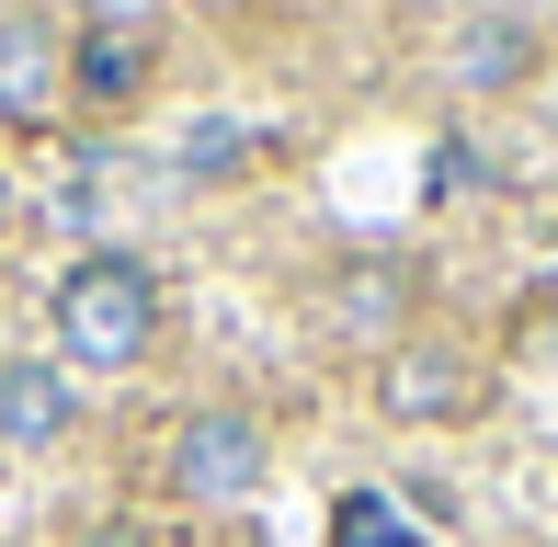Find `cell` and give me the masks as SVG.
<instances>
[{
    "instance_id": "9",
    "label": "cell",
    "mask_w": 558,
    "mask_h": 547,
    "mask_svg": "<svg viewBox=\"0 0 558 547\" xmlns=\"http://www.w3.org/2000/svg\"><path fill=\"white\" fill-rule=\"evenodd\" d=\"M331 547H411V525H399V502H388V490H342Z\"/></svg>"
},
{
    "instance_id": "8",
    "label": "cell",
    "mask_w": 558,
    "mask_h": 547,
    "mask_svg": "<svg viewBox=\"0 0 558 547\" xmlns=\"http://www.w3.org/2000/svg\"><path fill=\"white\" fill-rule=\"evenodd\" d=\"M0 104L12 114L46 104V23H0Z\"/></svg>"
},
{
    "instance_id": "2",
    "label": "cell",
    "mask_w": 558,
    "mask_h": 547,
    "mask_svg": "<svg viewBox=\"0 0 558 547\" xmlns=\"http://www.w3.org/2000/svg\"><path fill=\"white\" fill-rule=\"evenodd\" d=\"M274 467V434L251 411H183V434H171V490L183 502H251Z\"/></svg>"
},
{
    "instance_id": "11",
    "label": "cell",
    "mask_w": 558,
    "mask_h": 547,
    "mask_svg": "<svg viewBox=\"0 0 558 547\" xmlns=\"http://www.w3.org/2000/svg\"><path fill=\"white\" fill-rule=\"evenodd\" d=\"M92 547H137V536H125V525H104V536H92Z\"/></svg>"
},
{
    "instance_id": "5",
    "label": "cell",
    "mask_w": 558,
    "mask_h": 547,
    "mask_svg": "<svg viewBox=\"0 0 558 547\" xmlns=\"http://www.w3.org/2000/svg\"><path fill=\"white\" fill-rule=\"evenodd\" d=\"M69 434V365H0V445H58Z\"/></svg>"
},
{
    "instance_id": "3",
    "label": "cell",
    "mask_w": 558,
    "mask_h": 547,
    "mask_svg": "<svg viewBox=\"0 0 558 547\" xmlns=\"http://www.w3.org/2000/svg\"><path fill=\"white\" fill-rule=\"evenodd\" d=\"M376 411L388 422H468L478 411V365L456 354V342H399V354L376 365Z\"/></svg>"
},
{
    "instance_id": "4",
    "label": "cell",
    "mask_w": 558,
    "mask_h": 547,
    "mask_svg": "<svg viewBox=\"0 0 558 547\" xmlns=\"http://www.w3.org/2000/svg\"><path fill=\"white\" fill-rule=\"evenodd\" d=\"M524 69H536V23L524 12H478L456 35V92H513Z\"/></svg>"
},
{
    "instance_id": "7",
    "label": "cell",
    "mask_w": 558,
    "mask_h": 547,
    "mask_svg": "<svg viewBox=\"0 0 558 547\" xmlns=\"http://www.w3.org/2000/svg\"><path fill=\"white\" fill-rule=\"evenodd\" d=\"M411 296H422V285H411V263H388V252H365V263H342V274H331V319H342V331H388Z\"/></svg>"
},
{
    "instance_id": "6",
    "label": "cell",
    "mask_w": 558,
    "mask_h": 547,
    "mask_svg": "<svg viewBox=\"0 0 558 547\" xmlns=\"http://www.w3.org/2000/svg\"><path fill=\"white\" fill-rule=\"evenodd\" d=\"M69 81H81L92 104L114 114V104H137V92H148V46L125 35V23H92V35L69 46Z\"/></svg>"
},
{
    "instance_id": "1",
    "label": "cell",
    "mask_w": 558,
    "mask_h": 547,
    "mask_svg": "<svg viewBox=\"0 0 558 547\" xmlns=\"http://www.w3.org/2000/svg\"><path fill=\"white\" fill-rule=\"evenodd\" d=\"M160 342V274L125 263V252H92L58 274V365L81 377H125V365Z\"/></svg>"
},
{
    "instance_id": "10",
    "label": "cell",
    "mask_w": 558,
    "mask_h": 547,
    "mask_svg": "<svg viewBox=\"0 0 558 547\" xmlns=\"http://www.w3.org/2000/svg\"><path fill=\"white\" fill-rule=\"evenodd\" d=\"M0 240H12V171H0Z\"/></svg>"
}]
</instances>
